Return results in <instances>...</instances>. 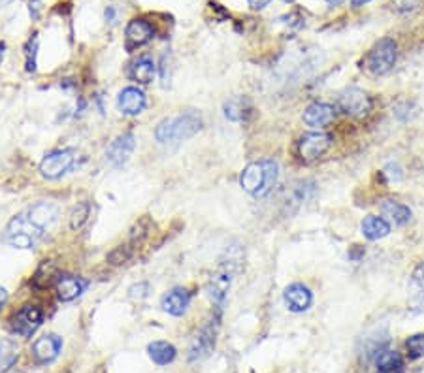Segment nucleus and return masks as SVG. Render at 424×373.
Instances as JSON below:
<instances>
[{
  "instance_id": "nucleus-1",
  "label": "nucleus",
  "mask_w": 424,
  "mask_h": 373,
  "mask_svg": "<svg viewBox=\"0 0 424 373\" xmlns=\"http://www.w3.org/2000/svg\"><path fill=\"white\" fill-rule=\"evenodd\" d=\"M59 219V206L48 200L36 202L17 213L8 223L2 242L16 249H33L55 226Z\"/></svg>"
},
{
  "instance_id": "nucleus-2",
  "label": "nucleus",
  "mask_w": 424,
  "mask_h": 373,
  "mask_svg": "<svg viewBox=\"0 0 424 373\" xmlns=\"http://www.w3.org/2000/svg\"><path fill=\"white\" fill-rule=\"evenodd\" d=\"M200 128H202V117L199 111L191 110L176 117L162 119L155 130V138L166 145H177V143L193 138Z\"/></svg>"
},
{
  "instance_id": "nucleus-3",
  "label": "nucleus",
  "mask_w": 424,
  "mask_h": 373,
  "mask_svg": "<svg viewBox=\"0 0 424 373\" xmlns=\"http://www.w3.org/2000/svg\"><path fill=\"white\" fill-rule=\"evenodd\" d=\"M277 174H279V166L276 160H257L243 168L242 176H240V185L249 194L262 198L274 189Z\"/></svg>"
},
{
  "instance_id": "nucleus-4",
  "label": "nucleus",
  "mask_w": 424,
  "mask_h": 373,
  "mask_svg": "<svg viewBox=\"0 0 424 373\" xmlns=\"http://www.w3.org/2000/svg\"><path fill=\"white\" fill-rule=\"evenodd\" d=\"M240 264H242V255L240 251L230 252L226 251V258H223L219 264V268L211 275L210 283H208V292H210L211 302L215 304L217 311L223 309V304L226 300V292L230 289V283L234 279V275L240 272Z\"/></svg>"
},
{
  "instance_id": "nucleus-5",
  "label": "nucleus",
  "mask_w": 424,
  "mask_h": 373,
  "mask_svg": "<svg viewBox=\"0 0 424 373\" xmlns=\"http://www.w3.org/2000/svg\"><path fill=\"white\" fill-rule=\"evenodd\" d=\"M398 59V44L392 38H381L366 55V70L372 76H385L394 68Z\"/></svg>"
},
{
  "instance_id": "nucleus-6",
  "label": "nucleus",
  "mask_w": 424,
  "mask_h": 373,
  "mask_svg": "<svg viewBox=\"0 0 424 373\" xmlns=\"http://www.w3.org/2000/svg\"><path fill=\"white\" fill-rule=\"evenodd\" d=\"M219 315L217 313L211 321L200 328V332L194 335L193 343L189 347V362H199L210 357L211 351L215 349V341H217V330H219Z\"/></svg>"
},
{
  "instance_id": "nucleus-7",
  "label": "nucleus",
  "mask_w": 424,
  "mask_h": 373,
  "mask_svg": "<svg viewBox=\"0 0 424 373\" xmlns=\"http://www.w3.org/2000/svg\"><path fill=\"white\" fill-rule=\"evenodd\" d=\"M337 108L349 117L355 119H364L372 111V99L362 89L347 87L345 91L337 94Z\"/></svg>"
},
{
  "instance_id": "nucleus-8",
  "label": "nucleus",
  "mask_w": 424,
  "mask_h": 373,
  "mask_svg": "<svg viewBox=\"0 0 424 373\" xmlns=\"http://www.w3.org/2000/svg\"><path fill=\"white\" fill-rule=\"evenodd\" d=\"M42 321H44V311L38 306H23L11 317L10 328L13 334L21 335V338H30L40 328Z\"/></svg>"
},
{
  "instance_id": "nucleus-9",
  "label": "nucleus",
  "mask_w": 424,
  "mask_h": 373,
  "mask_svg": "<svg viewBox=\"0 0 424 373\" xmlns=\"http://www.w3.org/2000/svg\"><path fill=\"white\" fill-rule=\"evenodd\" d=\"M332 138L325 132H308L298 142V155L303 162H313L330 149Z\"/></svg>"
},
{
  "instance_id": "nucleus-10",
  "label": "nucleus",
  "mask_w": 424,
  "mask_h": 373,
  "mask_svg": "<svg viewBox=\"0 0 424 373\" xmlns=\"http://www.w3.org/2000/svg\"><path fill=\"white\" fill-rule=\"evenodd\" d=\"M76 162V151L74 149H59L53 151L40 162V174L48 179H57L62 174H67Z\"/></svg>"
},
{
  "instance_id": "nucleus-11",
  "label": "nucleus",
  "mask_w": 424,
  "mask_h": 373,
  "mask_svg": "<svg viewBox=\"0 0 424 373\" xmlns=\"http://www.w3.org/2000/svg\"><path fill=\"white\" fill-rule=\"evenodd\" d=\"M134 147H136V140L130 132L117 136L106 149V162L113 168H121L130 159Z\"/></svg>"
},
{
  "instance_id": "nucleus-12",
  "label": "nucleus",
  "mask_w": 424,
  "mask_h": 373,
  "mask_svg": "<svg viewBox=\"0 0 424 373\" xmlns=\"http://www.w3.org/2000/svg\"><path fill=\"white\" fill-rule=\"evenodd\" d=\"M155 36V28L153 25L145 19H133V21L127 25V30H125V48L127 51H133L136 48H142L153 40Z\"/></svg>"
},
{
  "instance_id": "nucleus-13",
  "label": "nucleus",
  "mask_w": 424,
  "mask_h": 373,
  "mask_svg": "<svg viewBox=\"0 0 424 373\" xmlns=\"http://www.w3.org/2000/svg\"><path fill=\"white\" fill-rule=\"evenodd\" d=\"M283 298H285L289 311L292 313L308 311L311 308V304H313V294L302 283H292V285L286 286L285 292H283Z\"/></svg>"
},
{
  "instance_id": "nucleus-14",
  "label": "nucleus",
  "mask_w": 424,
  "mask_h": 373,
  "mask_svg": "<svg viewBox=\"0 0 424 373\" xmlns=\"http://www.w3.org/2000/svg\"><path fill=\"white\" fill-rule=\"evenodd\" d=\"M61 349H62V338H59V335L55 334L44 335V338H38V340L34 341L33 357L38 364L53 362V360L59 357Z\"/></svg>"
},
{
  "instance_id": "nucleus-15",
  "label": "nucleus",
  "mask_w": 424,
  "mask_h": 373,
  "mask_svg": "<svg viewBox=\"0 0 424 373\" xmlns=\"http://www.w3.org/2000/svg\"><path fill=\"white\" fill-rule=\"evenodd\" d=\"M336 110L334 106L325 104V102H315V104L308 106L303 111V123L313 128H323V126L330 125L334 121Z\"/></svg>"
},
{
  "instance_id": "nucleus-16",
  "label": "nucleus",
  "mask_w": 424,
  "mask_h": 373,
  "mask_svg": "<svg viewBox=\"0 0 424 373\" xmlns=\"http://www.w3.org/2000/svg\"><path fill=\"white\" fill-rule=\"evenodd\" d=\"M145 104H147L145 102V94L138 87L123 89L121 93H119V99H117V106H119V110L125 116H138V113L143 111Z\"/></svg>"
},
{
  "instance_id": "nucleus-17",
  "label": "nucleus",
  "mask_w": 424,
  "mask_h": 373,
  "mask_svg": "<svg viewBox=\"0 0 424 373\" xmlns=\"http://www.w3.org/2000/svg\"><path fill=\"white\" fill-rule=\"evenodd\" d=\"M374 366L377 373H402L403 358L398 351H392L391 347H383L379 352L374 355Z\"/></svg>"
},
{
  "instance_id": "nucleus-18",
  "label": "nucleus",
  "mask_w": 424,
  "mask_h": 373,
  "mask_svg": "<svg viewBox=\"0 0 424 373\" xmlns=\"http://www.w3.org/2000/svg\"><path fill=\"white\" fill-rule=\"evenodd\" d=\"M189 302H191V294L185 289H174V291L166 292L162 300H160V308L168 315L174 317H182L183 313L187 311Z\"/></svg>"
},
{
  "instance_id": "nucleus-19",
  "label": "nucleus",
  "mask_w": 424,
  "mask_h": 373,
  "mask_svg": "<svg viewBox=\"0 0 424 373\" xmlns=\"http://www.w3.org/2000/svg\"><path fill=\"white\" fill-rule=\"evenodd\" d=\"M87 283L79 277H74V275H61L57 279V298L61 302H72L76 300L83 291H85Z\"/></svg>"
},
{
  "instance_id": "nucleus-20",
  "label": "nucleus",
  "mask_w": 424,
  "mask_h": 373,
  "mask_svg": "<svg viewBox=\"0 0 424 373\" xmlns=\"http://www.w3.org/2000/svg\"><path fill=\"white\" fill-rule=\"evenodd\" d=\"M379 209L381 213H383V217H386L392 225L398 226L408 225L409 221H411V217H413L411 209H409L408 206H403V204L396 202V200H383V202L379 204Z\"/></svg>"
},
{
  "instance_id": "nucleus-21",
  "label": "nucleus",
  "mask_w": 424,
  "mask_h": 373,
  "mask_svg": "<svg viewBox=\"0 0 424 373\" xmlns=\"http://www.w3.org/2000/svg\"><path fill=\"white\" fill-rule=\"evenodd\" d=\"M360 230H362V236L366 238V240L377 242V240H383V238H386L391 234V225H389V221H385L383 217L368 215V217H364Z\"/></svg>"
},
{
  "instance_id": "nucleus-22",
  "label": "nucleus",
  "mask_w": 424,
  "mask_h": 373,
  "mask_svg": "<svg viewBox=\"0 0 424 373\" xmlns=\"http://www.w3.org/2000/svg\"><path fill=\"white\" fill-rule=\"evenodd\" d=\"M409 306L415 311H424V262L415 268L409 281Z\"/></svg>"
},
{
  "instance_id": "nucleus-23",
  "label": "nucleus",
  "mask_w": 424,
  "mask_h": 373,
  "mask_svg": "<svg viewBox=\"0 0 424 373\" xmlns=\"http://www.w3.org/2000/svg\"><path fill=\"white\" fill-rule=\"evenodd\" d=\"M147 355L157 366H168L176 360L177 349L168 341H151L147 345Z\"/></svg>"
},
{
  "instance_id": "nucleus-24",
  "label": "nucleus",
  "mask_w": 424,
  "mask_h": 373,
  "mask_svg": "<svg viewBox=\"0 0 424 373\" xmlns=\"http://www.w3.org/2000/svg\"><path fill=\"white\" fill-rule=\"evenodd\" d=\"M155 74H157V66H155L153 59L147 55L140 57L138 61H134L133 66H130V77L134 82L143 83V85L153 82Z\"/></svg>"
},
{
  "instance_id": "nucleus-25",
  "label": "nucleus",
  "mask_w": 424,
  "mask_h": 373,
  "mask_svg": "<svg viewBox=\"0 0 424 373\" xmlns=\"http://www.w3.org/2000/svg\"><path fill=\"white\" fill-rule=\"evenodd\" d=\"M225 117L228 121L240 123L245 121L251 111V106H249V100L243 99V96H234V99L226 100L225 102Z\"/></svg>"
},
{
  "instance_id": "nucleus-26",
  "label": "nucleus",
  "mask_w": 424,
  "mask_h": 373,
  "mask_svg": "<svg viewBox=\"0 0 424 373\" xmlns=\"http://www.w3.org/2000/svg\"><path fill=\"white\" fill-rule=\"evenodd\" d=\"M19 358V347L11 340H0V373L13 368Z\"/></svg>"
},
{
  "instance_id": "nucleus-27",
  "label": "nucleus",
  "mask_w": 424,
  "mask_h": 373,
  "mask_svg": "<svg viewBox=\"0 0 424 373\" xmlns=\"http://www.w3.org/2000/svg\"><path fill=\"white\" fill-rule=\"evenodd\" d=\"M55 275H57V269H55V266H53V262H50V260H44V262H42V266L36 269V274H34V277H33L34 286H38V289H45V286H50L51 283H53V277H55Z\"/></svg>"
},
{
  "instance_id": "nucleus-28",
  "label": "nucleus",
  "mask_w": 424,
  "mask_h": 373,
  "mask_svg": "<svg viewBox=\"0 0 424 373\" xmlns=\"http://www.w3.org/2000/svg\"><path fill=\"white\" fill-rule=\"evenodd\" d=\"M89 215H91V206L87 202L77 204L76 208L72 209L70 213V228L72 230H79L85 223H87Z\"/></svg>"
},
{
  "instance_id": "nucleus-29",
  "label": "nucleus",
  "mask_w": 424,
  "mask_h": 373,
  "mask_svg": "<svg viewBox=\"0 0 424 373\" xmlns=\"http://www.w3.org/2000/svg\"><path fill=\"white\" fill-rule=\"evenodd\" d=\"M406 351H408L409 358L419 360L424 358V334H415L406 341Z\"/></svg>"
},
{
  "instance_id": "nucleus-30",
  "label": "nucleus",
  "mask_w": 424,
  "mask_h": 373,
  "mask_svg": "<svg viewBox=\"0 0 424 373\" xmlns=\"http://www.w3.org/2000/svg\"><path fill=\"white\" fill-rule=\"evenodd\" d=\"M411 110H413V102H409V100H400L394 108H392V116L396 117L398 121H408L411 119Z\"/></svg>"
},
{
  "instance_id": "nucleus-31",
  "label": "nucleus",
  "mask_w": 424,
  "mask_h": 373,
  "mask_svg": "<svg viewBox=\"0 0 424 373\" xmlns=\"http://www.w3.org/2000/svg\"><path fill=\"white\" fill-rule=\"evenodd\" d=\"M36 53H38V36L34 34V38L28 40L27 44V70H36Z\"/></svg>"
},
{
  "instance_id": "nucleus-32",
  "label": "nucleus",
  "mask_w": 424,
  "mask_h": 373,
  "mask_svg": "<svg viewBox=\"0 0 424 373\" xmlns=\"http://www.w3.org/2000/svg\"><path fill=\"white\" fill-rule=\"evenodd\" d=\"M420 4H423V0H392L394 10L402 11V13H408V11L417 10Z\"/></svg>"
},
{
  "instance_id": "nucleus-33",
  "label": "nucleus",
  "mask_w": 424,
  "mask_h": 373,
  "mask_svg": "<svg viewBox=\"0 0 424 373\" xmlns=\"http://www.w3.org/2000/svg\"><path fill=\"white\" fill-rule=\"evenodd\" d=\"M147 283H140V285H134V286H130V296L133 298H143L145 296V294H147Z\"/></svg>"
},
{
  "instance_id": "nucleus-34",
  "label": "nucleus",
  "mask_w": 424,
  "mask_h": 373,
  "mask_svg": "<svg viewBox=\"0 0 424 373\" xmlns=\"http://www.w3.org/2000/svg\"><path fill=\"white\" fill-rule=\"evenodd\" d=\"M272 0H247V4L253 8V10H264L266 6L270 4Z\"/></svg>"
},
{
  "instance_id": "nucleus-35",
  "label": "nucleus",
  "mask_w": 424,
  "mask_h": 373,
  "mask_svg": "<svg viewBox=\"0 0 424 373\" xmlns=\"http://www.w3.org/2000/svg\"><path fill=\"white\" fill-rule=\"evenodd\" d=\"M6 302H8V291H6L4 286H0V311L6 306Z\"/></svg>"
},
{
  "instance_id": "nucleus-36",
  "label": "nucleus",
  "mask_w": 424,
  "mask_h": 373,
  "mask_svg": "<svg viewBox=\"0 0 424 373\" xmlns=\"http://www.w3.org/2000/svg\"><path fill=\"white\" fill-rule=\"evenodd\" d=\"M369 0H351V6H353V8H360V6H364V4H368Z\"/></svg>"
},
{
  "instance_id": "nucleus-37",
  "label": "nucleus",
  "mask_w": 424,
  "mask_h": 373,
  "mask_svg": "<svg viewBox=\"0 0 424 373\" xmlns=\"http://www.w3.org/2000/svg\"><path fill=\"white\" fill-rule=\"evenodd\" d=\"M4 51H6V44L4 42H0V65H2V59H4Z\"/></svg>"
},
{
  "instance_id": "nucleus-38",
  "label": "nucleus",
  "mask_w": 424,
  "mask_h": 373,
  "mask_svg": "<svg viewBox=\"0 0 424 373\" xmlns=\"http://www.w3.org/2000/svg\"><path fill=\"white\" fill-rule=\"evenodd\" d=\"M342 2H343V0H326V4H328V6H340Z\"/></svg>"
},
{
  "instance_id": "nucleus-39",
  "label": "nucleus",
  "mask_w": 424,
  "mask_h": 373,
  "mask_svg": "<svg viewBox=\"0 0 424 373\" xmlns=\"http://www.w3.org/2000/svg\"><path fill=\"white\" fill-rule=\"evenodd\" d=\"M283 2H294V0H283Z\"/></svg>"
}]
</instances>
